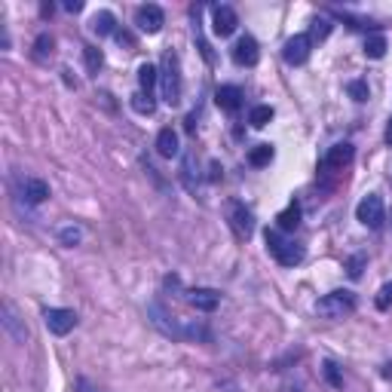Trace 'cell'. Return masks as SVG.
Instances as JSON below:
<instances>
[{"instance_id": "obj_1", "label": "cell", "mask_w": 392, "mask_h": 392, "mask_svg": "<svg viewBox=\"0 0 392 392\" xmlns=\"http://www.w3.org/2000/svg\"><path fill=\"white\" fill-rule=\"evenodd\" d=\"M160 86H163V101L169 108L181 105V96H184V80H181V58L175 49H166L163 56V71H160Z\"/></svg>"}, {"instance_id": "obj_2", "label": "cell", "mask_w": 392, "mask_h": 392, "mask_svg": "<svg viewBox=\"0 0 392 392\" xmlns=\"http://www.w3.org/2000/svg\"><path fill=\"white\" fill-rule=\"evenodd\" d=\"M264 242H267V252H270L276 261L282 267H294L304 261V245H297L294 239H288L279 230H267L264 233Z\"/></svg>"}, {"instance_id": "obj_3", "label": "cell", "mask_w": 392, "mask_h": 392, "mask_svg": "<svg viewBox=\"0 0 392 392\" xmlns=\"http://www.w3.org/2000/svg\"><path fill=\"white\" fill-rule=\"evenodd\" d=\"M356 309V294L353 292H331L316 301V316L328 319V322H337V319L349 316Z\"/></svg>"}, {"instance_id": "obj_4", "label": "cell", "mask_w": 392, "mask_h": 392, "mask_svg": "<svg viewBox=\"0 0 392 392\" xmlns=\"http://www.w3.org/2000/svg\"><path fill=\"white\" fill-rule=\"evenodd\" d=\"M356 218L362 221L368 230H380L386 221V209H383V200H380L377 193H368L362 202L356 205Z\"/></svg>"}, {"instance_id": "obj_5", "label": "cell", "mask_w": 392, "mask_h": 392, "mask_svg": "<svg viewBox=\"0 0 392 392\" xmlns=\"http://www.w3.org/2000/svg\"><path fill=\"white\" fill-rule=\"evenodd\" d=\"M148 316H150V325L160 328V331L166 334V337H172V340H184V325L175 322V316H172L160 301L148 304Z\"/></svg>"}, {"instance_id": "obj_6", "label": "cell", "mask_w": 392, "mask_h": 392, "mask_svg": "<svg viewBox=\"0 0 392 392\" xmlns=\"http://www.w3.org/2000/svg\"><path fill=\"white\" fill-rule=\"evenodd\" d=\"M227 218H230V227L239 239H249L254 233V215H252V209H245V202H239V200L227 202Z\"/></svg>"}, {"instance_id": "obj_7", "label": "cell", "mask_w": 392, "mask_h": 392, "mask_svg": "<svg viewBox=\"0 0 392 392\" xmlns=\"http://www.w3.org/2000/svg\"><path fill=\"white\" fill-rule=\"evenodd\" d=\"M43 322L56 337H65V334L74 331L77 313L74 309H65V306H49V309H43Z\"/></svg>"}, {"instance_id": "obj_8", "label": "cell", "mask_w": 392, "mask_h": 392, "mask_svg": "<svg viewBox=\"0 0 392 392\" xmlns=\"http://www.w3.org/2000/svg\"><path fill=\"white\" fill-rule=\"evenodd\" d=\"M309 46H313L309 34H294V37H288L285 46H282V58L288 61V65L301 68V65H306V58H309Z\"/></svg>"}, {"instance_id": "obj_9", "label": "cell", "mask_w": 392, "mask_h": 392, "mask_svg": "<svg viewBox=\"0 0 392 392\" xmlns=\"http://www.w3.org/2000/svg\"><path fill=\"white\" fill-rule=\"evenodd\" d=\"M135 25L144 34H157V31L166 25V13H163V6H157V4H144L135 9Z\"/></svg>"}, {"instance_id": "obj_10", "label": "cell", "mask_w": 392, "mask_h": 392, "mask_svg": "<svg viewBox=\"0 0 392 392\" xmlns=\"http://www.w3.org/2000/svg\"><path fill=\"white\" fill-rule=\"evenodd\" d=\"M184 301H187L193 309H200V313H215L221 304V294L215 292V288H187V292H184Z\"/></svg>"}, {"instance_id": "obj_11", "label": "cell", "mask_w": 392, "mask_h": 392, "mask_svg": "<svg viewBox=\"0 0 392 392\" xmlns=\"http://www.w3.org/2000/svg\"><path fill=\"white\" fill-rule=\"evenodd\" d=\"M230 56L236 65H242V68H254L257 65V58H261V49H257V40L254 37H239L236 40V46L230 49Z\"/></svg>"}, {"instance_id": "obj_12", "label": "cell", "mask_w": 392, "mask_h": 392, "mask_svg": "<svg viewBox=\"0 0 392 392\" xmlns=\"http://www.w3.org/2000/svg\"><path fill=\"white\" fill-rule=\"evenodd\" d=\"M236 25H239V19H236L233 6H215L212 9V31L218 37H230L236 31Z\"/></svg>"}, {"instance_id": "obj_13", "label": "cell", "mask_w": 392, "mask_h": 392, "mask_svg": "<svg viewBox=\"0 0 392 392\" xmlns=\"http://www.w3.org/2000/svg\"><path fill=\"white\" fill-rule=\"evenodd\" d=\"M215 105L227 113H236L242 108V89L239 86H218V92H215Z\"/></svg>"}, {"instance_id": "obj_14", "label": "cell", "mask_w": 392, "mask_h": 392, "mask_svg": "<svg viewBox=\"0 0 392 392\" xmlns=\"http://www.w3.org/2000/svg\"><path fill=\"white\" fill-rule=\"evenodd\" d=\"M297 227H301V205L292 200L279 215H276V230H279V233H294Z\"/></svg>"}, {"instance_id": "obj_15", "label": "cell", "mask_w": 392, "mask_h": 392, "mask_svg": "<svg viewBox=\"0 0 392 392\" xmlns=\"http://www.w3.org/2000/svg\"><path fill=\"white\" fill-rule=\"evenodd\" d=\"M353 163V144H346V141H340V144H334L331 150L325 153V169H344V166H349Z\"/></svg>"}, {"instance_id": "obj_16", "label": "cell", "mask_w": 392, "mask_h": 392, "mask_svg": "<svg viewBox=\"0 0 392 392\" xmlns=\"http://www.w3.org/2000/svg\"><path fill=\"white\" fill-rule=\"evenodd\" d=\"M22 193L28 205H40L43 200H49V184L43 178H25L22 181Z\"/></svg>"}, {"instance_id": "obj_17", "label": "cell", "mask_w": 392, "mask_h": 392, "mask_svg": "<svg viewBox=\"0 0 392 392\" xmlns=\"http://www.w3.org/2000/svg\"><path fill=\"white\" fill-rule=\"evenodd\" d=\"M4 328H6L9 334H13V340H16V344H25L28 331H25V325L19 322V316H16L13 304H4Z\"/></svg>"}, {"instance_id": "obj_18", "label": "cell", "mask_w": 392, "mask_h": 392, "mask_svg": "<svg viewBox=\"0 0 392 392\" xmlns=\"http://www.w3.org/2000/svg\"><path fill=\"white\" fill-rule=\"evenodd\" d=\"M157 153H160V157H175V153H178V135H175L172 126L160 129V135H157Z\"/></svg>"}, {"instance_id": "obj_19", "label": "cell", "mask_w": 392, "mask_h": 392, "mask_svg": "<svg viewBox=\"0 0 392 392\" xmlns=\"http://www.w3.org/2000/svg\"><path fill=\"white\" fill-rule=\"evenodd\" d=\"M113 25H117V19H113V13H110V9H98V13L92 16V31H96L98 37L117 34V31H113Z\"/></svg>"}, {"instance_id": "obj_20", "label": "cell", "mask_w": 392, "mask_h": 392, "mask_svg": "<svg viewBox=\"0 0 392 392\" xmlns=\"http://www.w3.org/2000/svg\"><path fill=\"white\" fill-rule=\"evenodd\" d=\"M157 80H160V71L153 65H141L138 68V86H141L144 96H150L153 86H157Z\"/></svg>"}, {"instance_id": "obj_21", "label": "cell", "mask_w": 392, "mask_h": 392, "mask_svg": "<svg viewBox=\"0 0 392 392\" xmlns=\"http://www.w3.org/2000/svg\"><path fill=\"white\" fill-rule=\"evenodd\" d=\"M365 56H368V58H383V56H386V37H383V34H368V40H365Z\"/></svg>"}, {"instance_id": "obj_22", "label": "cell", "mask_w": 392, "mask_h": 392, "mask_svg": "<svg viewBox=\"0 0 392 392\" xmlns=\"http://www.w3.org/2000/svg\"><path fill=\"white\" fill-rule=\"evenodd\" d=\"M270 160H273V148H270V144H257V148H252V153H249V163H252L254 169L267 166Z\"/></svg>"}, {"instance_id": "obj_23", "label": "cell", "mask_w": 392, "mask_h": 392, "mask_svg": "<svg viewBox=\"0 0 392 392\" xmlns=\"http://www.w3.org/2000/svg\"><path fill=\"white\" fill-rule=\"evenodd\" d=\"M80 239H83V230H80V227H74V224H68V227H61V230H58V242L68 245V249L80 245Z\"/></svg>"}, {"instance_id": "obj_24", "label": "cell", "mask_w": 392, "mask_h": 392, "mask_svg": "<svg viewBox=\"0 0 392 392\" xmlns=\"http://www.w3.org/2000/svg\"><path fill=\"white\" fill-rule=\"evenodd\" d=\"M270 120H273V108H270V105H257V108L252 110V117H249V123H252L254 129H264Z\"/></svg>"}, {"instance_id": "obj_25", "label": "cell", "mask_w": 392, "mask_h": 392, "mask_svg": "<svg viewBox=\"0 0 392 392\" xmlns=\"http://www.w3.org/2000/svg\"><path fill=\"white\" fill-rule=\"evenodd\" d=\"M83 58H86V71H89V74H98L101 61H105L101 49H96V46H83Z\"/></svg>"}, {"instance_id": "obj_26", "label": "cell", "mask_w": 392, "mask_h": 392, "mask_svg": "<svg viewBox=\"0 0 392 392\" xmlns=\"http://www.w3.org/2000/svg\"><path fill=\"white\" fill-rule=\"evenodd\" d=\"M132 108H135L138 113H150L157 110V101H153V96H144V92H138V96H132Z\"/></svg>"}, {"instance_id": "obj_27", "label": "cell", "mask_w": 392, "mask_h": 392, "mask_svg": "<svg viewBox=\"0 0 392 392\" xmlns=\"http://www.w3.org/2000/svg\"><path fill=\"white\" fill-rule=\"evenodd\" d=\"M331 34V22L328 19H313V28H309V40H325Z\"/></svg>"}, {"instance_id": "obj_28", "label": "cell", "mask_w": 392, "mask_h": 392, "mask_svg": "<svg viewBox=\"0 0 392 392\" xmlns=\"http://www.w3.org/2000/svg\"><path fill=\"white\" fill-rule=\"evenodd\" d=\"M53 46H56V40H53V37H49V34H40V37H37V43H34V49H37L34 56H37L40 61H43L46 56H53Z\"/></svg>"}, {"instance_id": "obj_29", "label": "cell", "mask_w": 392, "mask_h": 392, "mask_svg": "<svg viewBox=\"0 0 392 392\" xmlns=\"http://www.w3.org/2000/svg\"><path fill=\"white\" fill-rule=\"evenodd\" d=\"M346 92H349V96H353L356 101H368V96H371V92H368V83H362V80H349V83H346Z\"/></svg>"}, {"instance_id": "obj_30", "label": "cell", "mask_w": 392, "mask_h": 392, "mask_svg": "<svg viewBox=\"0 0 392 392\" xmlns=\"http://www.w3.org/2000/svg\"><path fill=\"white\" fill-rule=\"evenodd\" d=\"M374 304H377V309H389L392 306V282H386L383 288H380L377 297H374Z\"/></svg>"}, {"instance_id": "obj_31", "label": "cell", "mask_w": 392, "mask_h": 392, "mask_svg": "<svg viewBox=\"0 0 392 392\" xmlns=\"http://www.w3.org/2000/svg\"><path fill=\"white\" fill-rule=\"evenodd\" d=\"M325 380H328V383H331L334 389L344 386V377H340V371H337L334 362H325Z\"/></svg>"}, {"instance_id": "obj_32", "label": "cell", "mask_w": 392, "mask_h": 392, "mask_svg": "<svg viewBox=\"0 0 392 392\" xmlns=\"http://www.w3.org/2000/svg\"><path fill=\"white\" fill-rule=\"evenodd\" d=\"M362 267H365V254H353L346 264V273L353 276V279H359V276H362Z\"/></svg>"}, {"instance_id": "obj_33", "label": "cell", "mask_w": 392, "mask_h": 392, "mask_svg": "<svg viewBox=\"0 0 392 392\" xmlns=\"http://www.w3.org/2000/svg\"><path fill=\"white\" fill-rule=\"evenodd\" d=\"M65 9H68V13H80V9H83V4H80V0H68Z\"/></svg>"}, {"instance_id": "obj_34", "label": "cell", "mask_w": 392, "mask_h": 392, "mask_svg": "<svg viewBox=\"0 0 392 392\" xmlns=\"http://www.w3.org/2000/svg\"><path fill=\"white\" fill-rule=\"evenodd\" d=\"M386 144H392V120H389V126H386Z\"/></svg>"}, {"instance_id": "obj_35", "label": "cell", "mask_w": 392, "mask_h": 392, "mask_svg": "<svg viewBox=\"0 0 392 392\" xmlns=\"http://www.w3.org/2000/svg\"><path fill=\"white\" fill-rule=\"evenodd\" d=\"M83 392H89V386H86V383H83Z\"/></svg>"}]
</instances>
